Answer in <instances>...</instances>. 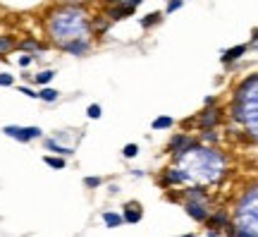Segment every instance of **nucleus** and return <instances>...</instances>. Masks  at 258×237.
Instances as JSON below:
<instances>
[{
  "instance_id": "8",
  "label": "nucleus",
  "mask_w": 258,
  "mask_h": 237,
  "mask_svg": "<svg viewBox=\"0 0 258 237\" xmlns=\"http://www.w3.org/2000/svg\"><path fill=\"white\" fill-rule=\"evenodd\" d=\"M186 213H189L194 220H206L208 218V211L203 209V204H199V201H189V204H186Z\"/></svg>"
},
{
  "instance_id": "23",
  "label": "nucleus",
  "mask_w": 258,
  "mask_h": 237,
  "mask_svg": "<svg viewBox=\"0 0 258 237\" xmlns=\"http://www.w3.org/2000/svg\"><path fill=\"white\" fill-rule=\"evenodd\" d=\"M122 154H124V158H134V156L139 154V146L137 144H127L124 149H122Z\"/></svg>"
},
{
  "instance_id": "14",
  "label": "nucleus",
  "mask_w": 258,
  "mask_h": 237,
  "mask_svg": "<svg viewBox=\"0 0 258 237\" xmlns=\"http://www.w3.org/2000/svg\"><path fill=\"white\" fill-rule=\"evenodd\" d=\"M12 48H17V41L12 36H0V55H5L10 53Z\"/></svg>"
},
{
  "instance_id": "28",
  "label": "nucleus",
  "mask_w": 258,
  "mask_h": 237,
  "mask_svg": "<svg viewBox=\"0 0 258 237\" xmlns=\"http://www.w3.org/2000/svg\"><path fill=\"white\" fill-rule=\"evenodd\" d=\"M31 60H34V55H22V58H19V65H22V67H29Z\"/></svg>"
},
{
  "instance_id": "9",
  "label": "nucleus",
  "mask_w": 258,
  "mask_h": 237,
  "mask_svg": "<svg viewBox=\"0 0 258 237\" xmlns=\"http://www.w3.org/2000/svg\"><path fill=\"white\" fill-rule=\"evenodd\" d=\"M64 51L67 53H74V55H82L89 51V41L86 38H77V41H70V43H64Z\"/></svg>"
},
{
  "instance_id": "30",
  "label": "nucleus",
  "mask_w": 258,
  "mask_h": 237,
  "mask_svg": "<svg viewBox=\"0 0 258 237\" xmlns=\"http://www.w3.org/2000/svg\"><path fill=\"white\" fill-rule=\"evenodd\" d=\"M179 237H194V235H179Z\"/></svg>"
},
{
  "instance_id": "6",
  "label": "nucleus",
  "mask_w": 258,
  "mask_h": 237,
  "mask_svg": "<svg viewBox=\"0 0 258 237\" xmlns=\"http://www.w3.org/2000/svg\"><path fill=\"white\" fill-rule=\"evenodd\" d=\"M141 218H144V213H141V206H139L137 201H134V204L129 201L127 206H124V216H122V220H127V223H139Z\"/></svg>"
},
{
  "instance_id": "11",
  "label": "nucleus",
  "mask_w": 258,
  "mask_h": 237,
  "mask_svg": "<svg viewBox=\"0 0 258 237\" xmlns=\"http://www.w3.org/2000/svg\"><path fill=\"white\" fill-rule=\"evenodd\" d=\"M244 53H246V46H234V48H230V51L222 53V63H232V60L241 58Z\"/></svg>"
},
{
  "instance_id": "7",
  "label": "nucleus",
  "mask_w": 258,
  "mask_h": 237,
  "mask_svg": "<svg viewBox=\"0 0 258 237\" xmlns=\"http://www.w3.org/2000/svg\"><path fill=\"white\" fill-rule=\"evenodd\" d=\"M218 118H220V110L208 108L206 113H201V115H199V125H201L203 129H206V127H213V125L218 122Z\"/></svg>"
},
{
  "instance_id": "4",
  "label": "nucleus",
  "mask_w": 258,
  "mask_h": 237,
  "mask_svg": "<svg viewBox=\"0 0 258 237\" xmlns=\"http://www.w3.org/2000/svg\"><path fill=\"white\" fill-rule=\"evenodd\" d=\"M3 132H5L8 137L17 139V141H31V139L41 137V129H38V127H19V125H8Z\"/></svg>"
},
{
  "instance_id": "22",
  "label": "nucleus",
  "mask_w": 258,
  "mask_h": 237,
  "mask_svg": "<svg viewBox=\"0 0 258 237\" xmlns=\"http://www.w3.org/2000/svg\"><path fill=\"white\" fill-rule=\"evenodd\" d=\"M208 223L211 225H227V216L225 213H215L213 218H208Z\"/></svg>"
},
{
  "instance_id": "17",
  "label": "nucleus",
  "mask_w": 258,
  "mask_h": 237,
  "mask_svg": "<svg viewBox=\"0 0 258 237\" xmlns=\"http://www.w3.org/2000/svg\"><path fill=\"white\" fill-rule=\"evenodd\" d=\"M43 161H46L48 168H55V170H62V168H64V161H62V158H57V156H46Z\"/></svg>"
},
{
  "instance_id": "3",
  "label": "nucleus",
  "mask_w": 258,
  "mask_h": 237,
  "mask_svg": "<svg viewBox=\"0 0 258 237\" xmlns=\"http://www.w3.org/2000/svg\"><path fill=\"white\" fill-rule=\"evenodd\" d=\"M256 84L258 77L251 74L249 82H244L237 91V106H234V120H239L244 125H249L251 134H256Z\"/></svg>"
},
{
  "instance_id": "18",
  "label": "nucleus",
  "mask_w": 258,
  "mask_h": 237,
  "mask_svg": "<svg viewBox=\"0 0 258 237\" xmlns=\"http://www.w3.org/2000/svg\"><path fill=\"white\" fill-rule=\"evenodd\" d=\"M17 48H22V51H38V48H41V43H38V41H34V38H24L22 43H17Z\"/></svg>"
},
{
  "instance_id": "27",
  "label": "nucleus",
  "mask_w": 258,
  "mask_h": 237,
  "mask_svg": "<svg viewBox=\"0 0 258 237\" xmlns=\"http://www.w3.org/2000/svg\"><path fill=\"white\" fill-rule=\"evenodd\" d=\"M179 8H182V0H170V3H167V15L175 12V10H179Z\"/></svg>"
},
{
  "instance_id": "24",
  "label": "nucleus",
  "mask_w": 258,
  "mask_h": 237,
  "mask_svg": "<svg viewBox=\"0 0 258 237\" xmlns=\"http://www.w3.org/2000/svg\"><path fill=\"white\" fill-rule=\"evenodd\" d=\"M15 84V77L10 72H0V86H12Z\"/></svg>"
},
{
  "instance_id": "10",
  "label": "nucleus",
  "mask_w": 258,
  "mask_h": 237,
  "mask_svg": "<svg viewBox=\"0 0 258 237\" xmlns=\"http://www.w3.org/2000/svg\"><path fill=\"white\" fill-rule=\"evenodd\" d=\"M46 149L48 151H55V154H60V156H72L74 154V149H70V146H60L55 139H46Z\"/></svg>"
},
{
  "instance_id": "25",
  "label": "nucleus",
  "mask_w": 258,
  "mask_h": 237,
  "mask_svg": "<svg viewBox=\"0 0 258 237\" xmlns=\"http://www.w3.org/2000/svg\"><path fill=\"white\" fill-rule=\"evenodd\" d=\"M86 187H101V177H84Z\"/></svg>"
},
{
  "instance_id": "29",
  "label": "nucleus",
  "mask_w": 258,
  "mask_h": 237,
  "mask_svg": "<svg viewBox=\"0 0 258 237\" xmlns=\"http://www.w3.org/2000/svg\"><path fill=\"white\" fill-rule=\"evenodd\" d=\"M112 3H124V0H112Z\"/></svg>"
},
{
  "instance_id": "13",
  "label": "nucleus",
  "mask_w": 258,
  "mask_h": 237,
  "mask_svg": "<svg viewBox=\"0 0 258 237\" xmlns=\"http://www.w3.org/2000/svg\"><path fill=\"white\" fill-rule=\"evenodd\" d=\"M172 127V118L170 115H160V118L153 120V129L156 132H160V129H170Z\"/></svg>"
},
{
  "instance_id": "15",
  "label": "nucleus",
  "mask_w": 258,
  "mask_h": 237,
  "mask_svg": "<svg viewBox=\"0 0 258 237\" xmlns=\"http://www.w3.org/2000/svg\"><path fill=\"white\" fill-rule=\"evenodd\" d=\"M103 220H105V225L108 228H117V225H122V216H117V213H103Z\"/></svg>"
},
{
  "instance_id": "2",
  "label": "nucleus",
  "mask_w": 258,
  "mask_h": 237,
  "mask_svg": "<svg viewBox=\"0 0 258 237\" xmlns=\"http://www.w3.org/2000/svg\"><path fill=\"white\" fill-rule=\"evenodd\" d=\"M50 34L60 41V43H70V41H77V38H86V31H89V24H86V17H84L82 10L74 8H64L57 10L55 15L50 17Z\"/></svg>"
},
{
  "instance_id": "26",
  "label": "nucleus",
  "mask_w": 258,
  "mask_h": 237,
  "mask_svg": "<svg viewBox=\"0 0 258 237\" xmlns=\"http://www.w3.org/2000/svg\"><path fill=\"white\" fill-rule=\"evenodd\" d=\"M19 93H24L29 99H38V93L34 91V89H29V86H19Z\"/></svg>"
},
{
  "instance_id": "21",
  "label": "nucleus",
  "mask_w": 258,
  "mask_h": 237,
  "mask_svg": "<svg viewBox=\"0 0 258 237\" xmlns=\"http://www.w3.org/2000/svg\"><path fill=\"white\" fill-rule=\"evenodd\" d=\"M86 115H89L91 120H98V118L103 115V113H101V106H98V103H93V106H89V108H86Z\"/></svg>"
},
{
  "instance_id": "12",
  "label": "nucleus",
  "mask_w": 258,
  "mask_h": 237,
  "mask_svg": "<svg viewBox=\"0 0 258 237\" xmlns=\"http://www.w3.org/2000/svg\"><path fill=\"white\" fill-rule=\"evenodd\" d=\"M57 96H60V93H57L55 89H50V86H46V89H41V91H38V99L46 101V103H55Z\"/></svg>"
},
{
  "instance_id": "19",
  "label": "nucleus",
  "mask_w": 258,
  "mask_h": 237,
  "mask_svg": "<svg viewBox=\"0 0 258 237\" xmlns=\"http://www.w3.org/2000/svg\"><path fill=\"white\" fill-rule=\"evenodd\" d=\"M53 77H55V72H53V70H43L41 74H36V84H43V86H46Z\"/></svg>"
},
{
  "instance_id": "1",
  "label": "nucleus",
  "mask_w": 258,
  "mask_h": 237,
  "mask_svg": "<svg viewBox=\"0 0 258 237\" xmlns=\"http://www.w3.org/2000/svg\"><path fill=\"white\" fill-rule=\"evenodd\" d=\"M184 182H215L222 175V158L213 149H194L179 156V168H177Z\"/></svg>"
},
{
  "instance_id": "20",
  "label": "nucleus",
  "mask_w": 258,
  "mask_h": 237,
  "mask_svg": "<svg viewBox=\"0 0 258 237\" xmlns=\"http://www.w3.org/2000/svg\"><path fill=\"white\" fill-rule=\"evenodd\" d=\"M160 17H163L160 12H151V15H146V19H144L141 24H144V27H151V24H158V22H160Z\"/></svg>"
},
{
  "instance_id": "16",
  "label": "nucleus",
  "mask_w": 258,
  "mask_h": 237,
  "mask_svg": "<svg viewBox=\"0 0 258 237\" xmlns=\"http://www.w3.org/2000/svg\"><path fill=\"white\" fill-rule=\"evenodd\" d=\"M163 182H184V177H182V173H179V170H165V175H163Z\"/></svg>"
},
{
  "instance_id": "5",
  "label": "nucleus",
  "mask_w": 258,
  "mask_h": 237,
  "mask_svg": "<svg viewBox=\"0 0 258 237\" xmlns=\"http://www.w3.org/2000/svg\"><path fill=\"white\" fill-rule=\"evenodd\" d=\"M191 146H194V141L186 137V134H175V137L170 139V151L177 156H182L184 151H189Z\"/></svg>"
}]
</instances>
